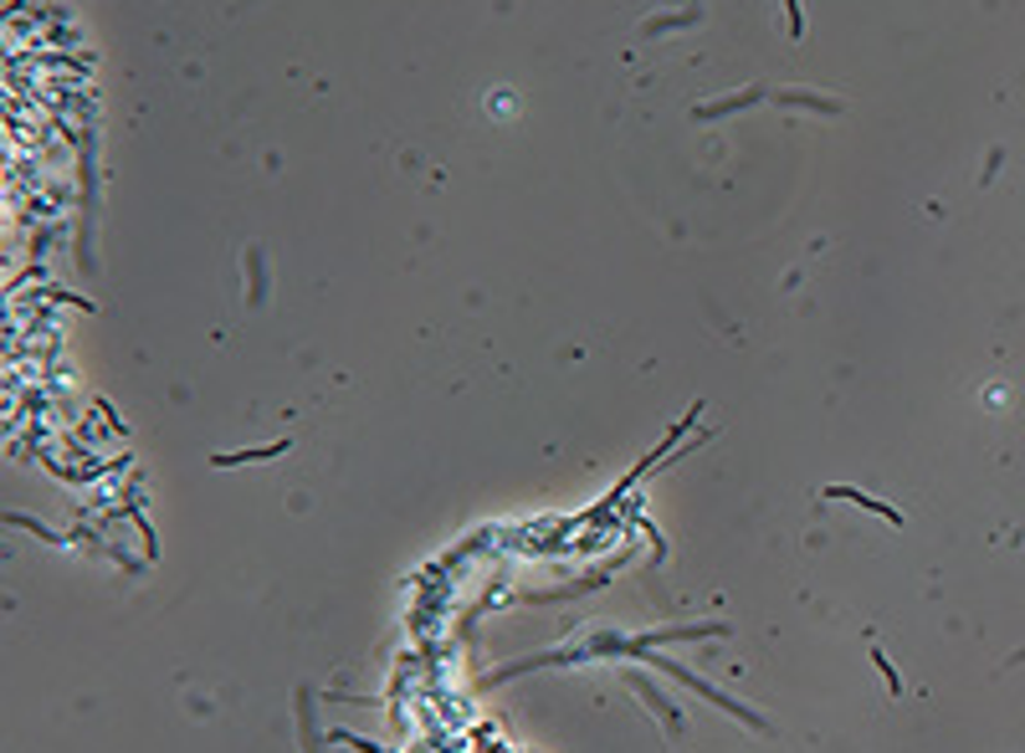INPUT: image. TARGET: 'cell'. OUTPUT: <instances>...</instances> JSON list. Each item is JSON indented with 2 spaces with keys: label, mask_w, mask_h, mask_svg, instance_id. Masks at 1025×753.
Returning <instances> with one entry per match:
<instances>
[{
  "label": "cell",
  "mask_w": 1025,
  "mask_h": 753,
  "mask_svg": "<svg viewBox=\"0 0 1025 753\" xmlns=\"http://www.w3.org/2000/svg\"><path fill=\"white\" fill-rule=\"evenodd\" d=\"M826 498H836V502H862V508H872V513H882V517H887V523H903V517L892 513V508H882V502L862 498V492H851V488H826Z\"/></svg>",
  "instance_id": "6da1fadb"
},
{
  "label": "cell",
  "mask_w": 1025,
  "mask_h": 753,
  "mask_svg": "<svg viewBox=\"0 0 1025 753\" xmlns=\"http://www.w3.org/2000/svg\"><path fill=\"white\" fill-rule=\"evenodd\" d=\"M287 451V441H277V446H268V451H241V457H216V467H241V461H268V457H283Z\"/></svg>",
  "instance_id": "7a4b0ae2"
}]
</instances>
